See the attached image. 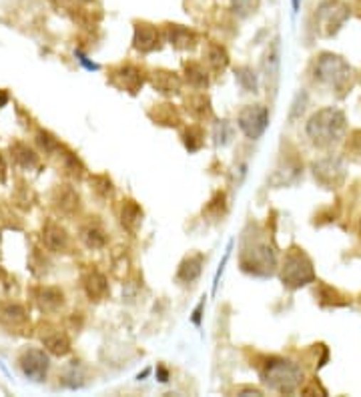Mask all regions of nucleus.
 I'll return each instance as SVG.
<instances>
[{
	"mask_svg": "<svg viewBox=\"0 0 361 397\" xmlns=\"http://www.w3.org/2000/svg\"><path fill=\"white\" fill-rule=\"evenodd\" d=\"M305 132L309 141L318 149H333L345 139L347 132V117L338 107H325L319 109L309 117L305 125Z\"/></svg>",
	"mask_w": 361,
	"mask_h": 397,
	"instance_id": "nucleus-1",
	"label": "nucleus"
},
{
	"mask_svg": "<svg viewBox=\"0 0 361 397\" xmlns=\"http://www.w3.org/2000/svg\"><path fill=\"white\" fill-rule=\"evenodd\" d=\"M315 80L335 92L338 97H345L355 85V70L353 66L340 55L321 53L315 60Z\"/></svg>",
	"mask_w": 361,
	"mask_h": 397,
	"instance_id": "nucleus-2",
	"label": "nucleus"
},
{
	"mask_svg": "<svg viewBox=\"0 0 361 397\" xmlns=\"http://www.w3.org/2000/svg\"><path fill=\"white\" fill-rule=\"evenodd\" d=\"M259 375L269 389L285 396L299 391L305 381L303 369L295 361H289L283 357H267L259 369Z\"/></svg>",
	"mask_w": 361,
	"mask_h": 397,
	"instance_id": "nucleus-3",
	"label": "nucleus"
},
{
	"mask_svg": "<svg viewBox=\"0 0 361 397\" xmlns=\"http://www.w3.org/2000/svg\"><path fill=\"white\" fill-rule=\"evenodd\" d=\"M279 277H281V281L287 289H299V287L309 285V283L315 281L313 261L309 259V255L303 249L291 247V249L285 251Z\"/></svg>",
	"mask_w": 361,
	"mask_h": 397,
	"instance_id": "nucleus-4",
	"label": "nucleus"
},
{
	"mask_svg": "<svg viewBox=\"0 0 361 397\" xmlns=\"http://www.w3.org/2000/svg\"><path fill=\"white\" fill-rule=\"evenodd\" d=\"M241 269L249 275L257 277H269L273 275L277 269V255L273 247H269L267 243L257 241L243 247L239 257Z\"/></svg>",
	"mask_w": 361,
	"mask_h": 397,
	"instance_id": "nucleus-5",
	"label": "nucleus"
},
{
	"mask_svg": "<svg viewBox=\"0 0 361 397\" xmlns=\"http://www.w3.org/2000/svg\"><path fill=\"white\" fill-rule=\"evenodd\" d=\"M351 9L345 0H323L318 6L315 21L321 36H333L350 18Z\"/></svg>",
	"mask_w": 361,
	"mask_h": 397,
	"instance_id": "nucleus-6",
	"label": "nucleus"
},
{
	"mask_svg": "<svg viewBox=\"0 0 361 397\" xmlns=\"http://www.w3.org/2000/svg\"><path fill=\"white\" fill-rule=\"evenodd\" d=\"M237 127L247 139H251V141L261 139V134L269 127V109L265 105L243 107L237 115Z\"/></svg>",
	"mask_w": 361,
	"mask_h": 397,
	"instance_id": "nucleus-7",
	"label": "nucleus"
},
{
	"mask_svg": "<svg viewBox=\"0 0 361 397\" xmlns=\"http://www.w3.org/2000/svg\"><path fill=\"white\" fill-rule=\"evenodd\" d=\"M311 169H313L315 181L325 189H338L345 181V165L340 157H333V154L323 157V159L315 161Z\"/></svg>",
	"mask_w": 361,
	"mask_h": 397,
	"instance_id": "nucleus-8",
	"label": "nucleus"
},
{
	"mask_svg": "<svg viewBox=\"0 0 361 397\" xmlns=\"http://www.w3.org/2000/svg\"><path fill=\"white\" fill-rule=\"evenodd\" d=\"M109 80L110 85H115L119 90L137 95L142 88V85H145L147 77H145V70H142L141 66L132 65V63H122V65L115 66L110 70Z\"/></svg>",
	"mask_w": 361,
	"mask_h": 397,
	"instance_id": "nucleus-9",
	"label": "nucleus"
},
{
	"mask_svg": "<svg viewBox=\"0 0 361 397\" xmlns=\"http://www.w3.org/2000/svg\"><path fill=\"white\" fill-rule=\"evenodd\" d=\"M164 41L163 28H157L151 22H135V34H132V48L142 55L153 53L161 48Z\"/></svg>",
	"mask_w": 361,
	"mask_h": 397,
	"instance_id": "nucleus-10",
	"label": "nucleus"
},
{
	"mask_svg": "<svg viewBox=\"0 0 361 397\" xmlns=\"http://www.w3.org/2000/svg\"><path fill=\"white\" fill-rule=\"evenodd\" d=\"M163 36L167 43L177 51H193L199 44V34L185 24H163Z\"/></svg>",
	"mask_w": 361,
	"mask_h": 397,
	"instance_id": "nucleus-11",
	"label": "nucleus"
},
{
	"mask_svg": "<svg viewBox=\"0 0 361 397\" xmlns=\"http://www.w3.org/2000/svg\"><path fill=\"white\" fill-rule=\"evenodd\" d=\"M19 365L26 377H31L34 381H43L48 371V357L43 349H26L19 357Z\"/></svg>",
	"mask_w": 361,
	"mask_h": 397,
	"instance_id": "nucleus-12",
	"label": "nucleus"
},
{
	"mask_svg": "<svg viewBox=\"0 0 361 397\" xmlns=\"http://www.w3.org/2000/svg\"><path fill=\"white\" fill-rule=\"evenodd\" d=\"M151 85L155 90H159L161 95H179L183 88V78L179 77L173 70L159 68L151 73Z\"/></svg>",
	"mask_w": 361,
	"mask_h": 397,
	"instance_id": "nucleus-13",
	"label": "nucleus"
},
{
	"mask_svg": "<svg viewBox=\"0 0 361 397\" xmlns=\"http://www.w3.org/2000/svg\"><path fill=\"white\" fill-rule=\"evenodd\" d=\"M203 265H205V257L201 253H191L187 255L185 259L179 265V271H177V281L179 283H193L197 281L201 271H203Z\"/></svg>",
	"mask_w": 361,
	"mask_h": 397,
	"instance_id": "nucleus-14",
	"label": "nucleus"
},
{
	"mask_svg": "<svg viewBox=\"0 0 361 397\" xmlns=\"http://www.w3.org/2000/svg\"><path fill=\"white\" fill-rule=\"evenodd\" d=\"M119 217L122 229H127L129 233H137L142 223V209L137 205V201L125 198V201L120 203Z\"/></svg>",
	"mask_w": 361,
	"mask_h": 397,
	"instance_id": "nucleus-15",
	"label": "nucleus"
},
{
	"mask_svg": "<svg viewBox=\"0 0 361 397\" xmlns=\"http://www.w3.org/2000/svg\"><path fill=\"white\" fill-rule=\"evenodd\" d=\"M0 323L9 329L19 331L22 329L26 323H28V315L22 305H16V303H2L0 305Z\"/></svg>",
	"mask_w": 361,
	"mask_h": 397,
	"instance_id": "nucleus-16",
	"label": "nucleus"
},
{
	"mask_svg": "<svg viewBox=\"0 0 361 397\" xmlns=\"http://www.w3.org/2000/svg\"><path fill=\"white\" fill-rule=\"evenodd\" d=\"M203 63H205L211 70H215V73L225 70L227 65H229V53L225 51L223 44L211 41V43L205 44V48H203Z\"/></svg>",
	"mask_w": 361,
	"mask_h": 397,
	"instance_id": "nucleus-17",
	"label": "nucleus"
},
{
	"mask_svg": "<svg viewBox=\"0 0 361 397\" xmlns=\"http://www.w3.org/2000/svg\"><path fill=\"white\" fill-rule=\"evenodd\" d=\"M149 117L153 119V122L161 125V127H179L183 122V117H181L179 109L175 105H171V102L155 105L153 109L149 110Z\"/></svg>",
	"mask_w": 361,
	"mask_h": 397,
	"instance_id": "nucleus-18",
	"label": "nucleus"
},
{
	"mask_svg": "<svg viewBox=\"0 0 361 397\" xmlns=\"http://www.w3.org/2000/svg\"><path fill=\"white\" fill-rule=\"evenodd\" d=\"M185 110L195 119V121H207L213 115L211 100L205 92H193L185 99Z\"/></svg>",
	"mask_w": 361,
	"mask_h": 397,
	"instance_id": "nucleus-19",
	"label": "nucleus"
},
{
	"mask_svg": "<svg viewBox=\"0 0 361 397\" xmlns=\"http://www.w3.org/2000/svg\"><path fill=\"white\" fill-rule=\"evenodd\" d=\"M185 70V83L195 90H205L209 87V70L205 63H197V60H187L183 65Z\"/></svg>",
	"mask_w": 361,
	"mask_h": 397,
	"instance_id": "nucleus-20",
	"label": "nucleus"
},
{
	"mask_svg": "<svg viewBox=\"0 0 361 397\" xmlns=\"http://www.w3.org/2000/svg\"><path fill=\"white\" fill-rule=\"evenodd\" d=\"M83 285H85V291L90 299L95 301H100L109 293V283H107V277L103 275L97 269H88L85 277H83Z\"/></svg>",
	"mask_w": 361,
	"mask_h": 397,
	"instance_id": "nucleus-21",
	"label": "nucleus"
},
{
	"mask_svg": "<svg viewBox=\"0 0 361 397\" xmlns=\"http://www.w3.org/2000/svg\"><path fill=\"white\" fill-rule=\"evenodd\" d=\"M43 239L44 245H46L51 251H55V253H65L66 249H68V245H70L68 233H66L61 225H56V223H48V225H46Z\"/></svg>",
	"mask_w": 361,
	"mask_h": 397,
	"instance_id": "nucleus-22",
	"label": "nucleus"
},
{
	"mask_svg": "<svg viewBox=\"0 0 361 397\" xmlns=\"http://www.w3.org/2000/svg\"><path fill=\"white\" fill-rule=\"evenodd\" d=\"M80 239L88 249H103L107 245V231L99 221H88L80 227Z\"/></svg>",
	"mask_w": 361,
	"mask_h": 397,
	"instance_id": "nucleus-23",
	"label": "nucleus"
},
{
	"mask_svg": "<svg viewBox=\"0 0 361 397\" xmlns=\"http://www.w3.org/2000/svg\"><path fill=\"white\" fill-rule=\"evenodd\" d=\"M43 343L44 347L55 355H66L70 351V342L61 329H48L43 333Z\"/></svg>",
	"mask_w": 361,
	"mask_h": 397,
	"instance_id": "nucleus-24",
	"label": "nucleus"
},
{
	"mask_svg": "<svg viewBox=\"0 0 361 397\" xmlns=\"http://www.w3.org/2000/svg\"><path fill=\"white\" fill-rule=\"evenodd\" d=\"M315 295H318L319 303L323 307H343V305H350V297H345L341 291L325 285V283H319Z\"/></svg>",
	"mask_w": 361,
	"mask_h": 397,
	"instance_id": "nucleus-25",
	"label": "nucleus"
},
{
	"mask_svg": "<svg viewBox=\"0 0 361 397\" xmlns=\"http://www.w3.org/2000/svg\"><path fill=\"white\" fill-rule=\"evenodd\" d=\"M225 213H227V195L223 191H217L203 207V217H207L209 221H219L221 217H225Z\"/></svg>",
	"mask_w": 361,
	"mask_h": 397,
	"instance_id": "nucleus-26",
	"label": "nucleus"
},
{
	"mask_svg": "<svg viewBox=\"0 0 361 397\" xmlns=\"http://www.w3.org/2000/svg\"><path fill=\"white\" fill-rule=\"evenodd\" d=\"M55 203H56V207L61 209V213L73 215V213L78 209V195L75 193V191H73V189L58 187L56 189Z\"/></svg>",
	"mask_w": 361,
	"mask_h": 397,
	"instance_id": "nucleus-27",
	"label": "nucleus"
},
{
	"mask_svg": "<svg viewBox=\"0 0 361 397\" xmlns=\"http://www.w3.org/2000/svg\"><path fill=\"white\" fill-rule=\"evenodd\" d=\"M36 301L44 311H56L58 307H63L65 295H63V291H58L55 287H46V289H41V295L36 297Z\"/></svg>",
	"mask_w": 361,
	"mask_h": 397,
	"instance_id": "nucleus-28",
	"label": "nucleus"
},
{
	"mask_svg": "<svg viewBox=\"0 0 361 397\" xmlns=\"http://www.w3.org/2000/svg\"><path fill=\"white\" fill-rule=\"evenodd\" d=\"M183 143L191 153H197L199 149L205 144V132L199 125H189L183 131Z\"/></svg>",
	"mask_w": 361,
	"mask_h": 397,
	"instance_id": "nucleus-29",
	"label": "nucleus"
},
{
	"mask_svg": "<svg viewBox=\"0 0 361 397\" xmlns=\"http://www.w3.org/2000/svg\"><path fill=\"white\" fill-rule=\"evenodd\" d=\"M11 151H12V157H14V161H16L21 166H24V169H33V166L38 163L36 153H34L33 149H28L26 144L16 143L14 147H11Z\"/></svg>",
	"mask_w": 361,
	"mask_h": 397,
	"instance_id": "nucleus-30",
	"label": "nucleus"
},
{
	"mask_svg": "<svg viewBox=\"0 0 361 397\" xmlns=\"http://www.w3.org/2000/svg\"><path fill=\"white\" fill-rule=\"evenodd\" d=\"M343 153H345V157L351 159V161L361 163V129H355V131H351L350 134L345 137Z\"/></svg>",
	"mask_w": 361,
	"mask_h": 397,
	"instance_id": "nucleus-31",
	"label": "nucleus"
},
{
	"mask_svg": "<svg viewBox=\"0 0 361 397\" xmlns=\"http://www.w3.org/2000/svg\"><path fill=\"white\" fill-rule=\"evenodd\" d=\"M237 83H239L241 87L245 88L247 92H255L257 90V77H255V73H253V68L249 66H241L237 68Z\"/></svg>",
	"mask_w": 361,
	"mask_h": 397,
	"instance_id": "nucleus-32",
	"label": "nucleus"
},
{
	"mask_svg": "<svg viewBox=\"0 0 361 397\" xmlns=\"http://www.w3.org/2000/svg\"><path fill=\"white\" fill-rule=\"evenodd\" d=\"M257 9V0H235V12L239 11L241 14H247Z\"/></svg>",
	"mask_w": 361,
	"mask_h": 397,
	"instance_id": "nucleus-33",
	"label": "nucleus"
},
{
	"mask_svg": "<svg viewBox=\"0 0 361 397\" xmlns=\"http://www.w3.org/2000/svg\"><path fill=\"white\" fill-rule=\"evenodd\" d=\"M297 9H299V0H293V12H297Z\"/></svg>",
	"mask_w": 361,
	"mask_h": 397,
	"instance_id": "nucleus-34",
	"label": "nucleus"
},
{
	"mask_svg": "<svg viewBox=\"0 0 361 397\" xmlns=\"http://www.w3.org/2000/svg\"><path fill=\"white\" fill-rule=\"evenodd\" d=\"M360 237H361V221H360Z\"/></svg>",
	"mask_w": 361,
	"mask_h": 397,
	"instance_id": "nucleus-35",
	"label": "nucleus"
}]
</instances>
